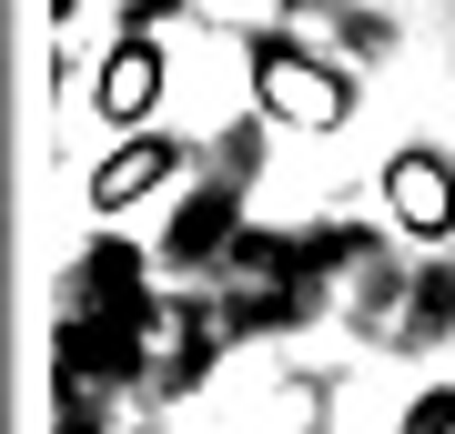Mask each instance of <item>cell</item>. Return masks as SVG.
<instances>
[{
    "mask_svg": "<svg viewBox=\"0 0 455 434\" xmlns=\"http://www.w3.org/2000/svg\"><path fill=\"white\" fill-rule=\"evenodd\" d=\"M445 424H455V394H425L415 404V434H445Z\"/></svg>",
    "mask_w": 455,
    "mask_h": 434,
    "instance_id": "obj_1",
    "label": "cell"
}]
</instances>
